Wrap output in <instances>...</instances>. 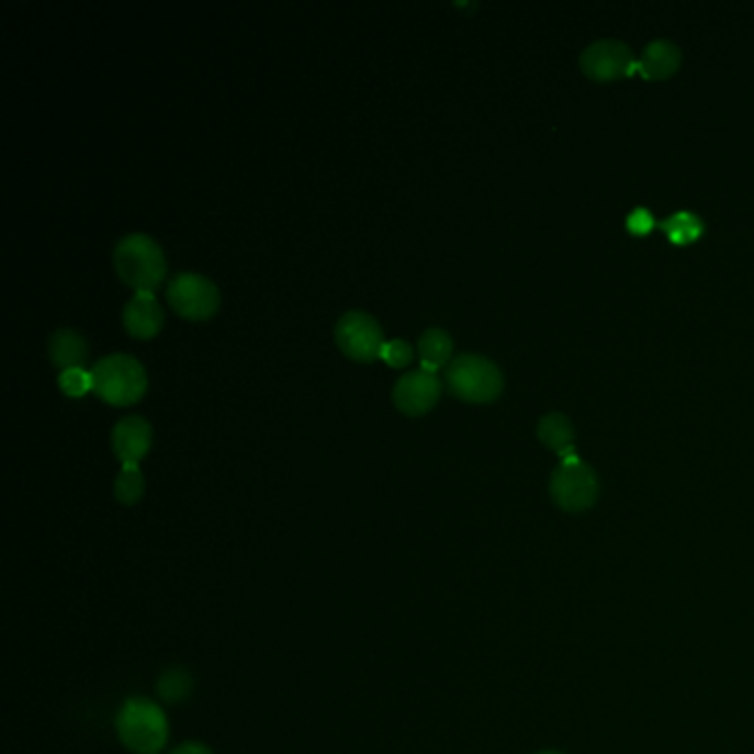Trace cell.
Returning a JSON list of instances; mask_svg holds the SVG:
<instances>
[{
    "instance_id": "1",
    "label": "cell",
    "mask_w": 754,
    "mask_h": 754,
    "mask_svg": "<svg viewBox=\"0 0 754 754\" xmlns=\"http://www.w3.org/2000/svg\"><path fill=\"white\" fill-rule=\"evenodd\" d=\"M115 732L133 754H160L169 741V719L158 701L128 697L115 714Z\"/></svg>"
},
{
    "instance_id": "2",
    "label": "cell",
    "mask_w": 754,
    "mask_h": 754,
    "mask_svg": "<svg viewBox=\"0 0 754 754\" xmlns=\"http://www.w3.org/2000/svg\"><path fill=\"white\" fill-rule=\"evenodd\" d=\"M113 268L117 277L137 290H154L167 270L160 244L146 233H126L113 246Z\"/></svg>"
},
{
    "instance_id": "3",
    "label": "cell",
    "mask_w": 754,
    "mask_h": 754,
    "mask_svg": "<svg viewBox=\"0 0 754 754\" xmlns=\"http://www.w3.org/2000/svg\"><path fill=\"white\" fill-rule=\"evenodd\" d=\"M447 390L472 403H489L500 396L505 379L500 368L476 352H463L444 365Z\"/></svg>"
},
{
    "instance_id": "4",
    "label": "cell",
    "mask_w": 754,
    "mask_h": 754,
    "mask_svg": "<svg viewBox=\"0 0 754 754\" xmlns=\"http://www.w3.org/2000/svg\"><path fill=\"white\" fill-rule=\"evenodd\" d=\"M91 392L111 405L135 401L146 387V372L137 359L126 352L100 357L91 368Z\"/></svg>"
},
{
    "instance_id": "5",
    "label": "cell",
    "mask_w": 754,
    "mask_h": 754,
    "mask_svg": "<svg viewBox=\"0 0 754 754\" xmlns=\"http://www.w3.org/2000/svg\"><path fill=\"white\" fill-rule=\"evenodd\" d=\"M551 498L564 511H584L595 505L599 496V481L595 472L577 457L562 459L551 474Z\"/></svg>"
},
{
    "instance_id": "6",
    "label": "cell",
    "mask_w": 754,
    "mask_h": 754,
    "mask_svg": "<svg viewBox=\"0 0 754 754\" xmlns=\"http://www.w3.org/2000/svg\"><path fill=\"white\" fill-rule=\"evenodd\" d=\"M165 294L171 308L187 319H206L220 304L217 285L209 277L191 270L176 272L167 281Z\"/></svg>"
},
{
    "instance_id": "7",
    "label": "cell",
    "mask_w": 754,
    "mask_h": 754,
    "mask_svg": "<svg viewBox=\"0 0 754 754\" xmlns=\"http://www.w3.org/2000/svg\"><path fill=\"white\" fill-rule=\"evenodd\" d=\"M335 341L344 350V355L361 361H370L381 357L383 348V330L379 322L365 311H348L335 324Z\"/></svg>"
},
{
    "instance_id": "8",
    "label": "cell",
    "mask_w": 754,
    "mask_h": 754,
    "mask_svg": "<svg viewBox=\"0 0 754 754\" xmlns=\"http://www.w3.org/2000/svg\"><path fill=\"white\" fill-rule=\"evenodd\" d=\"M579 67L586 78L597 82H609L631 76L638 69L633 49L616 38H601L590 43L579 54Z\"/></svg>"
},
{
    "instance_id": "9",
    "label": "cell",
    "mask_w": 754,
    "mask_h": 754,
    "mask_svg": "<svg viewBox=\"0 0 754 754\" xmlns=\"http://www.w3.org/2000/svg\"><path fill=\"white\" fill-rule=\"evenodd\" d=\"M440 379L436 372L416 368L403 372L392 385V401L405 414L427 412L440 396Z\"/></svg>"
},
{
    "instance_id": "10",
    "label": "cell",
    "mask_w": 754,
    "mask_h": 754,
    "mask_svg": "<svg viewBox=\"0 0 754 754\" xmlns=\"http://www.w3.org/2000/svg\"><path fill=\"white\" fill-rule=\"evenodd\" d=\"M109 442L122 465H137L150 447V425L139 414H124L113 423Z\"/></svg>"
},
{
    "instance_id": "11",
    "label": "cell",
    "mask_w": 754,
    "mask_h": 754,
    "mask_svg": "<svg viewBox=\"0 0 754 754\" xmlns=\"http://www.w3.org/2000/svg\"><path fill=\"white\" fill-rule=\"evenodd\" d=\"M122 324L135 339L154 337L162 326V308L154 292L137 290L122 308Z\"/></svg>"
},
{
    "instance_id": "12",
    "label": "cell",
    "mask_w": 754,
    "mask_h": 754,
    "mask_svg": "<svg viewBox=\"0 0 754 754\" xmlns=\"http://www.w3.org/2000/svg\"><path fill=\"white\" fill-rule=\"evenodd\" d=\"M682 65V49L673 41L657 38L644 47L642 60L638 63V71L646 80H666L671 78Z\"/></svg>"
},
{
    "instance_id": "13",
    "label": "cell",
    "mask_w": 754,
    "mask_h": 754,
    "mask_svg": "<svg viewBox=\"0 0 754 754\" xmlns=\"http://www.w3.org/2000/svg\"><path fill=\"white\" fill-rule=\"evenodd\" d=\"M49 359L60 368H82L89 355V344L82 333L74 328H56L47 339Z\"/></svg>"
},
{
    "instance_id": "14",
    "label": "cell",
    "mask_w": 754,
    "mask_h": 754,
    "mask_svg": "<svg viewBox=\"0 0 754 754\" xmlns=\"http://www.w3.org/2000/svg\"><path fill=\"white\" fill-rule=\"evenodd\" d=\"M538 438L549 449H553L560 459H569L575 454V431L564 414L551 412L542 416L538 423Z\"/></svg>"
},
{
    "instance_id": "15",
    "label": "cell",
    "mask_w": 754,
    "mask_h": 754,
    "mask_svg": "<svg viewBox=\"0 0 754 754\" xmlns=\"http://www.w3.org/2000/svg\"><path fill=\"white\" fill-rule=\"evenodd\" d=\"M418 355H420V368L436 370L440 365L449 363L451 350H454V341H451L449 333L442 328H427L418 337Z\"/></svg>"
},
{
    "instance_id": "16",
    "label": "cell",
    "mask_w": 754,
    "mask_h": 754,
    "mask_svg": "<svg viewBox=\"0 0 754 754\" xmlns=\"http://www.w3.org/2000/svg\"><path fill=\"white\" fill-rule=\"evenodd\" d=\"M660 228L677 246L693 244V241H697L704 235V222L695 213H690V211H679V213L662 220Z\"/></svg>"
},
{
    "instance_id": "17",
    "label": "cell",
    "mask_w": 754,
    "mask_h": 754,
    "mask_svg": "<svg viewBox=\"0 0 754 754\" xmlns=\"http://www.w3.org/2000/svg\"><path fill=\"white\" fill-rule=\"evenodd\" d=\"M156 693L165 704H182L193 693V677L184 668H169L158 677Z\"/></svg>"
},
{
    "instance_id": "18",
    "label": "cell",
    "mask_w": 754,
    "mask_h": 754,
    "mask_svg": "<svg viewBox=\"0 0 754 754\" xmlns=\"http://www.w3.org/2000/svg\"><path fill=\"white\" fill-rule=\"evenodd\" d=\"M144 494V476L137 465H122L113 481V496L122 505H133Z\"/></svg>"
},
{
    "instance_id": "19",
    "label": "cell",
    "mask_w": 754,
    "mask_h": 754,
    "mask_svg": "<svg viewBox=\"0 0 754 754\" xmlns=\"http://www.w3.org/2000/svg\"><path fill=\"white\" fill-rule=\"evenodd\" d=\"M58 385L67 396H82L87 390H91V372L85 368L60 370Z\"/></svg>"
},
{
    "instance_id": "20",
    "label": "cell",
    "mask_w": 754,
    "mask_h": 754,
    "mask_svg": "<svg viewBox=\"0 0 754 754\" xmlns=\"http://www.w3.org/2000/svg\"><path fill=\"white\" fill-rule=\"evenodd\" d=\"M381 357L394 365V368H403L405 363H409L412 359V346L403 339H392V341H385L383 348H381Z\"/></svg>"
},
{
    "instance_id": "21",
    "label": "cell",
    "mask_w": 754,
    "mask_h": 754,
    "mask_svg": "<svg viewBox=\"0 0 754 754\" xmlns=\"http://www.w3.org/2000/svg\"><path fill=\"white\" fill-rule=\"evenodd\" d=\"M627 228L633 233V235H649L653 228H655V217L649 209L640 206L635 209L629 217H627Z\"/></svg>"
},
{
    "instance_id": "22",
    "label": "cell",
    "mask_w": 754,
    "mask_h": 754,
    "mask_svg": "<svg viewBox=\"0 0 754 754\" xmlns=\"http://www.w3.org/2000/svg\"><path fill=\"white\" fill-rule=\"evenodd\" d=\"M169 754H213V750L202 741H184L176 745Z\"/></svg>"
},
{
    "instance_id": "23",
    "label": "cell",
    "mask_w": 754,
    "mask_h": 754,
    "mask_svg": "<svg viewBox=\"0 0 754 754\" xmlns=\"http://www.w3.org/2000/svg\"><path fill=\"white\" fill-rule=\"evenodd\" d=\"M540 754H562V752H553V750H549V752H540Z\"/></svg>"
}]
</instances>
